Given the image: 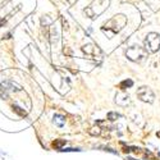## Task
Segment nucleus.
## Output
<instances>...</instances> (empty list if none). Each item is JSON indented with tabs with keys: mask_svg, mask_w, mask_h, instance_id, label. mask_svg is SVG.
<instances>
[{
	"mask_svg": "<svg viewBox=\"0 0 160 160\" xmlns=\"http://www.w3.org/2000/svg\"><path fill=\"white\" fill-rule=\"evenodd\" d=\"M55 122H56L58 127H63V124H64V117L63 115H55L54 117V123Z\"/></svg>",
	"mask_w": 160,
	"mask_h": 160,
	"instance_id": "obj_5",
	"label": "nucleus"
},
{
	"mask_svg": "<svg viewBox=\"0 0 160 160\" xmlns=\"http://www.w3.org/2000/svg\"><path fill=\"white\" fill-rule=\"evenodd\" d=\"M145 46H146V51L156 53L160 49V35H157L155 32L149 33L145 40Z\"/></svg>",
	"mask_w": 160,
	"mask_h": 160,
	"instance_id": "obj_1",
	"label": "nucleus"
},
{
	"mask_svg": "<svg viewBox=\"0 0 160 160\" xmlns=\"http://www.w3.org/2000/svg\"><path fill=\"white\" fill-rule=\"evenodd\" d=\"M60 151H67V152H69V151H81L79 149H62Z\"/></svg>",
	"mask_w": 160,
	"mask_h": 160,
	"instance_id": "obj_8",
	"label": "nucleus"
},
{
	"mask_svg": "<svg viewBox=\"0 0 160 160\" xmlns=\"http://www.w3.org/2000/svg\"><path fill=\"white\" fill-rule=\"evenodd\" d=\"M157 136H160V133H157Z\"/></svg>",
	"mask_w": 160,
	"mask_h": 160,
	"instance_id": "obj_9",
	"label": "nucleus"
},
{
	"mask_svg": "<svg viewBox=\"0 0 160 160\" xmlns=\"http://www.w3.org/2000/svg\"><path fill=\"white\" fill-rule=\"evenodd\" d=\"M137 96L142 100V101H145V103H154V99H155V95H154V92L151 91V88H149V87H146V86H144V87H140L138 90H137Z\"/></svg>",
	"mask_w": 160,
	"mask_h": 160,
	"instance_id": "obj_3",
	"label": "nucleus"
},
{
	"mask_svg": "<svg viewBox=\"0 0 160 160\" xmlns=\"http://www.w3.org/2000/svg\"><path fill=\"white\" fill-rule=\"evenodd\" d=\"M133 86V81L132 79H124L123 82H121V85H119V87H121L122 90H126L128 87H132Z\"/></svg>",
	"mask_w": 160,
	"mask_h": 160,
	"instance_id": "obj_4",
	"label": "nucleus"
},
{
	"mask_svg": "<svg viewBox=\"0 0 160 160\" xmlns=\"http://www.w3.org/2000/svg\"><path fill=\"white\" fill-rule=\"evenodd\" d=\"M118 117H119V114H115V113H109V115H108V118L110 119V121H111V118H115L117 119Z\"/></svg>",
	"mask_w": 160,
	"mask_h": 160,
	"instance_id": "obj_7",
	"label": "nucleus"
},
{
	"mask_svg": "<svg viewBox=\"0 0 160 160\" xmlns=\"http://www.w3.org/2000/svg\"><path fill=\"white\" fill-rule=\"evenodd\" d=\"M65 145V140H55L53 142V146L56 149V150H62V146Z\"/></svg>",
	"mask_w": 160,
	"mask_h": 160,
	"instance_id": "obj_6",
	"label": "nucleus"
},
{
	"mask_svg": "<svg viewBox=\"0 0 160 160\" xmlns=\"http://www.w3.org/2000/svg\"><path fill=\"white\" fill-rule=\"evenodd\" d=\"M126 55L132 62H141L142 59L146 56V50L142 49V48H140V46H132V48H129L127 50Z\"/></svg>",
	"mask_w": 160,
	"mask_h": 160,
	"instance_id": "obj_2",
	"label": "nucleus"
}]
</instances>
